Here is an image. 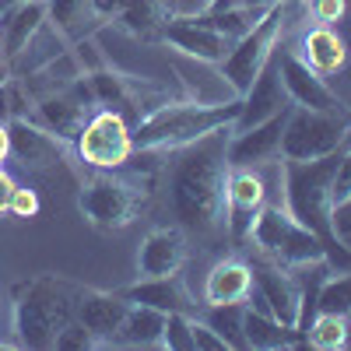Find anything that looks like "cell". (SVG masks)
Segmentation results:
<instances>
[{"label":"cell","mask_w":351,"mask_h":351,"mask_svg":"<svg viewBox=\"0 0 351 351\" xmlns=\"http://www.w3.org/2000/svg\"><path fill=\"white\" fill-rule=\"evenodd\" d=\"M165 46H172L176 53L190 56V60H200V64H221L228 49H232V39H225L215 28L200 25L197 18H169V25L162 28L158 36Z\"/></svg>","instance_id":"obj_17"},{"label":"cell","mask_w":351,"mask_h":351,"mask_svg":"<svg viewBox=\"0 0 351 351\" xmlns=\"http://www.w3.org/2000/svg\"><path fill=\"white\" fill-rule=\"evenodd\" d=\"M274 8V4H271ZM271 8H260V4H232V8H221V11H204V14H193L200 25L215 28V32H221L225 39H243L246 32H253V28L260 25V18L267 14Z\"/></svg>","instance_id":"obj_29"},{"label":"cell","mask_w":351,"mask_h":351,"mask_svg":"<svg viewBox=\"0 0 351 351\" xmlns=\"http://www.w3.org/2000/svg\"><path fill=\"white\" fill-rule=\"evenodd\" d=\"M228 137L232 127H218L200 141L176 148L172 172H169V208L186 236L204 243H218L228 236L225 218V186H228Z\"/></svg>","instance_id":"obj_1"},{"label":"cell","mask_w":351,"mask_h":351,"mask_svg":"<svg viewBox=\"0 0 351 351\" xmlns=\"http://www.w3.org/2000/svg\"><path fill=\"white\" fill-rule=\"evenodd\" d=\"M8 155H11V141H8V123H0V165L8 162Z\"/></svg>","instance_id":"obj_42"},{"label":"cell","mask_w":351,"mask_h":351,"mask_svg":"<svg viewBox=\"0 0 351 351\" xmlns=\"http://www.w3.org/2000/svg\"><path fill=\"white\" fill-rule=\"evenodd\" d=\"M288 112H291V106H285L281 112H274L271 120H263L256 127L232 130V137H228V165L232 169H256L263 162L278 158L281 155V137H285Z\"/></svg>","instance_id":"obj_14"},{"label":"cell","mask_w":351,"mask_h":351,"mask_svg":"<svg viewBox=\"0 0 351 351\" xmlns=\"http://www.w3.org/2000/svg\"><path fill=\"white\" fill-rule=\"evenodd\" d=\"M123 4L127 0H92V11H95L99 21H109V18H116L123 11Z\"/></svg>","instance_id":"obj_40"},{"label":"cell","mask_w":351,"mask_h":351,"mask_svg":"<svg viewBox=\"0 0 351 351\" xmlns=\"http://www.w3.org/2000/svg\"><path fill=\"white\" fill-rule=\"evenodd\" d=\"M306 344L316 351H337L348 348V316L337 313H316V319L306 330Z\"/></svg>","instance_id":"obj_31"},{"label":"cell","mask_w":351,"mask_h":351,"mask_svg":"<svg viewBox=\"0 0 351 351\" xmlns=\"http://www.w3.org/2000/svg\"><path fill=\"white\" fill-rule=\"evenodd\" d=\"M299 56L306 60V67H313L319 77H330L344 67L348 60V46L344 39L334 32L330 25H316L302 36V46H299Z\"/></svg>","instance_id":"obj_23"},{"label":"cell","mask_w":351,"mask_h":351,"mask_svg":"<svg viewBox=\"0 0 351 351\" xmlns=\"http://www.w3.org/2000/svg\"><path fill=\"white\" fill-rule=\"evenodd\" d=\"M8 211H11L14 218H36V215H39V197H36V190L14 183V193H11Z\"/></svg>","instance_id":"obj_36"},{"label":"cell","mask_w":351,"mask_h":351,"mask_svg":"<svg viewBox=\"0 0 351 351\" xmlns=\"http://www.w3.org/2000/svg\"><path fill=\"white\" fill-rule=\"evenodd\" d=\"M306 8H309L313 21L330 25V28H334V21L344 18V0H306Z\"/></svg>","instance_id":"obj_37"},{"label":"cell","mask_w":351,"mask_h":351,"mask_svg":"<svg viewBox=\"0 0 351 351\" xmlns=\"http://www.w3.org/2000/svg\"><path fill=\"white\" fill-rule=\"evenodd\" d=\"M281 28H285V4H274L260 18V25L253 32H246L243 39L232 43L228 56L218 64V74L228 81V88L236 95H246L253 77L260 74V67L271 60V53L278 49V39H281Z\"/></svg>","instance_id":"obj_7"},{"label":"cell","mask_w":351,"mask_h":351,"mask_svg":"<svg viewBox=\"0 0 351 351\" xmlns=\"http://www.w3.org/2000/svg\"><path fill=\"white\" fill-rule=\"evenodd\" d=\"M250 239L267 253V260L281 263V267L295 271L306 267V263L327 260V250L306 225H299L288 215V208H263L260 218L253 221Z\"/></svg>","instance_id":"obj_5"},{"label":"cell","mask_w":351,"mask_h":351,"mask_svg":"<svg viewBox=\"0 0 351 351\" xmlns=\"http://www.w3.org/2000/svg\"><path fill=\"white\" fill-rule=\"evenodd\" d=\"M351 144V134L344 141V148ZM341 148V152H344ZM341 152L324 155V158H313V162H285L281 176H285V208L288 215L295 218L299 225H306L313 236L324 243L327 250V263L330 271H351V250L341 246V239L334 236V200H330V183H334V169L341 162Z\"/></svg>","instance_id":"obj_2"},{"label":"cell","mask_w":351,"mask_h":351,"mask_svg":"<svg viewBox=\"0 0 351 351\" xmlns=\"http://www.w3.org/2000/svg\"><path fill=\"white\" fill-rule=\"evenodd\" d=\"M0 64H4V49H0Z\"/></svg>","instance_id":"obj_46"},{"label":"cell","mask_w":351,"mask_h":351,"mask_svg":"<svg viewBox=\"0 0 351 351\" xmlns=\"http://www.w3.org/2000/svg\"><path fill=\"white\" fill-rule=\"evenodd\" d=\"M193 316L186 313H169L165 316V334H162V348H172V351H193Z\"/></svg>","instance_id":"obj_33"},{"label":"cell","mask_w":351,"mask_h":351,"mask_svg":"<svg viewBox=\"0 0 351 351\" xmlns=\"http://www.w3.org/2000/svg\"><path fill=\"white\" fill-rule=\"evenodd\" d=\"M46 21L67 43H77L84 36H92L102 25L92 11V0H46Z\"/></svg>","instance_id":"obj_25"},{"label":"cell","mask_w":351,"mask_h":351,"mask_svg":"<svg viewBox=\"0 0 351 351\" xmlns=\"http://www.w3.org/2000/svg\"><path fill=\"white\" fill-rule=\"evenodd\" d=\"M11 193H14V180H11V176L4 172V165H0V211H8Z\"/></svg>","instance_id":"obj_41"},{"label":"cell","mask_w":351,"mask_h":351,"mask_svg":"<svg viewBox=\"0 0 351 351\" xmlns=\"http://www.w3.org/2000/svg\"><path fill=\"white\" fill-rule=\"evenodd\" d=\"M348 197H351V144L341 152V162L334 169V183H330V200L334 204H341Z\"/></svg>","instance_id":"obj_35"},{"label":"cell","mask_w":351,"mask_h":351,"mask_svg":"<svg viewBox=\"0 0 351 351\" xmlns=\"http://www.w3.org/2000/svg\"><path fill=\"white\" fill-rule=\"evenodd\" d=\"M243 316H246V302H221V306H208V313H204V324H208L228 348L246 351Z\"/></svg>","instance_id":"obj_30"},{"label":"cell","mask_w":351,"mask_h":351,"mask_svg":"<svg viewBox=\"0 0 351 351\" xmlns=\"http://www.w3.org/2000/svg\"><path fill=\"white\" fill-rule=\"evenodd\" d=\"M186 263V232L176 228H152L137 250V271L141 278H162V274H180Z\"/></svg>","instance_id":"obj_19"},{"label":"cell","mask_w":351,"mask_h":351,"mask_svg":"<svg viewBox=\"0 0 351 351\" xmlns=\"http://www.w3.org/2000/svg\"><path fill=\"white\" fill-rule=\"evenodd\" d=\"M67 46H71V43L46 21L39 32L32 36V43H28V46L14 56V60L8 64V71H11V77H28V74H36L39 67H46L49 60H56L60 53H67Z\"/></svg>","instance_id":"obj_27"},{"label":"cell","mask_w":351,"mask_h":351,"mask_svg":"<svg viewBox=\"0 0 351 351\" xmlns=\"http://www.w3.org/2000/svg\"><path fill=\"white\" fill-rule=\"evenodd\" d=\"M285 106H291L288 92H285V81H281V64H278V49L271 53V60L260 67V74L253 77L250 92L243 95V109L236 116L232 130H246V127H256L263 120H271L274 112H281Z\"/></svg>","instance_id":"obj_16"},{"label":"cell","mask_w":351,"mask_h":351,"mask_svg":"<svg viewBox=\"0 0 351 351\" xmlns=\"http://www.w3.org/2000/svg\"><path fill=\"white\" fill-rule=\"evenodd\" d=\"M250 267H253V288L246 295V306L281 319L285 327H295L299 324V281H295V274H288V267H281L274 260L271 263H250Z\"/></svg>","instance_id":"obj_11"},{"label":"cell","mask_w":351,"mask_h":351,"mask_svg":"<svg viewBox=\"0 0 351 351\" xmlns=\"http://www.w3.org/2000/svg\"><path fill=\"white\" fill-rule=\"evenodd\" d=\"M319 313H351V271H341L337 278H327L319 288Z\"/></svg>","instance_id":"obj_32"},{"label":"cell","mask_w":351,"mask_h":351,"mask_svg":"<svg viewBox=\"0 0 351 351\" xmlns=\"http://www.w3.org/2000/svg\"><path fill=\"white\" fill-rule=\"evenodd\" d=\"M8 77H11V71H8V64H0V88L8 84Z\"/></svg>","instance_id":"obj_44"},{"label":"cell","mask_w":351,"mask_h":351,"mask_svg":"<svg viewBox=\"0 0 351 351\" xmlns=\"http://www.w3.org/2000/svg\"><path fill=\"white\" fill-rule=\"evenodd\" d=\"M348 120H351V112H348Z\"/></svg>","instance_id":"obj_47"},{"label":"cell","mask_w":351,"mask_h":351,"mask_svg":"<svg viewBox=\"0 0 351 351\" xmlns=\"http://www.w3.org/2000/svg\"><path fill=\"white\" fill-rule=\"evenodd\" d=\"M243 109V95L221 99V102H162L152 109L141 123L130 127V144L134 152H176L186 144L200 141L204 134H211L218 127H232Z\"/></svg>","instance_id":"obj_3"},{"label":"cell","mask_w":351,"mask_h":351,"mask_svg":"<svg viewBox=\"0 0 351 351\" xmlns=\"http://www.w3.org/2000/svg\"><path fill=\"white\" fill-rule=\"evenodd\" d=\"M99 106L95 92H92V81H88V74L74 77L64 92H53L46 99L36 102V123L46 127L49 134H56L60 141H74L77 144V134L84 127V120L92 116V109Z\"/></svg>","instance_id":"obj_10"},{"label":"cell","mask_w":351,"mask_h":351,"mask_svg":"<svg viewBox=\"0 0 351 351\" xmlns=\"http://www.w3.org/2000/svg\"><path fill=\"white\" fill-rule=\"evenodd\" d=\"M46 25V0H14V4L0 14V49H4V64L32 43V36Z\"/></svg>","instance_id":"obj_21"},{"label":"cell","mask_w":351,"mask_h":351,"mask_svg":"<svg viewBox=\"0 0 351 351\" xmlns=\"http://www.w3.org/2000/svg\"><path fill=\"white\" fill-rule=\"evenodd\" d=\"M348 348H351V313H348Z\"/></svg>","instance_id":"obj_45"},{"label":"cell","mask_w":351,"mask_h":351,"mask_svg":"<svg viewBox=\"0 0 351 351\" xmlns=\"http://www.w3.org/2000/svg\"><path fill=\"white\" fill-rule=\"evenodd\" d=\"M169 4L165 0H127L123 11L116 14L123 32L137 36V39H158L162 28L169 25Z\"/></svg>","instance_id":"obj_28"},{"label":"cell","mask_w":351,"mask_h":351,"mask_svg":"<svg viewBox=\"0 0 351 351\" xmlns=\"http://www.w3.org/2000/svg\"><path fill=\"white\" fill-rule=\"evenodd\" d=\"M77 155L81 162H88L92 169H102V172L123 169L134 155L130 123L112 109H95L77 134Z\"/></svg>","instance_id":"obj_8"},{"label":"cell","mask_w":351,"mask_h":351,"mask_svg":"<svg viewBox=\"0 0 351 351\" xmlns=\"http://www.w3.org/2000/svg\"><path fill=\"white\" fill-rule=\"evenodd\" d=\"M77 208L95 228L112 232V228H123L134 221V215L141 208V190H134V183L116 180V176L106 172V176H95V180H88L81 186Z\"/></svg>","instance_id":"obj_9"},{"label":"cell","mask_w":351,"mask_h":351,"mask_svg":"<svg viewBox=\"0 0 351 351\" xmlns=\"http://www.w3.org/2000/svg\"><path fill=\"white\" fill-rule=\"evenodd\" d=\"M8 141H11V158L25 169H56L67 162V141L49 134L28 116L8 120Z\"/></svg>","instance_id":"obj_15"},{"label":"cell","mask_w":351,"mask_h":351,"mask_svg":"<svg viewBox=\"0 0 351 351\" xmlns=\"http://www.w3.org/2000/svg\"><path fill=\"white\" fill-rule=\"evenodd\" d=\"M190 330H193V351H225L228 348L208 324H204V319H193Z\"/></svg>","instance_id":"obj_38"},{"label":"cell","mask_w":351,"mask_h":351,"mask_svg":"<svg viewBox=\"0 0 351 351\" xmlns=\"http://www.w3.org/2000/svg\"><path fill=\"white\" fill-rule=\"evenodd\" d=\"M330 221H334V236L341 239V246L351 250V197L334 204V211H330Z\"/></svg>","instance_id":"obj_39"},{"label":"cell","mask_w":351,"mask_h":351,"mask_svg":"<svg viewBox=\"0 0 351 351\" xmlns=\"http://www.w3.org/2000/svg\"><path fill=\"white\" fill-rule=\"evenodd\" d=\"M165 316L162 309H152V306H134L127 309L120 330H116L112 341H120L127 348H162V334H165Z\"/></svg>","instance_id":"obj_26"},{"label":"cell","mask_w":351,"mask_h":351,"mask_svg":"<svg viewBox=\"0 0 351 351\" xmlns=\"http://www.w3.org/2000/svg\"><path fill=\"white\" fill-rule=\"evenodd\" d=\"M120 295L134 306H152V309H162V313H186L193 316L197 302L190 299V291L183 285L180 274H162V278H141L137 285L123 288Z\"/></svg>","instance_id":"obj_20"},{"label":"cell","mask_w":351,"mask_h":351,"mask_svg":"<svg viewBox=\"0 0 351 351\" xmlns=\"http://www.w3.org/2000/svg\"><path fill=\"white\" fill-rule=\"evenodd\" d=\"M232 4H236V0H211L208 11H221V8H232Z\"/></svg>","instance_id":"obj_43"},{"label":"cell","mask_w":351,"mask_h":351,"mask_svg":"<svg viewBox=\"0 0 351 351\" xmlns=\"http://www.w3.org/2000/svg\"><path fill=\"white\" fill-rule=\"evenodd\" d=\"M77 285L43 274L32 278L18 288L14 299V334L21 348H53L56 334H60L71 319H74V302H77Z\"/></svg>","instance_id":"obj_4"},{"label":"cell","mask_w":351,"mask_h":351,"mask_svg":"<svg viewBox=\"0 0 351 351\" xmlns=\"http://www.w3.org/2000/svg\"><path fill=\"white\" fill-rule=\"evenodd\" d=\"M243 330H246V348H256V351H281V348H302L306 344V337L295 327H285L281 319H274L267 313H256L250 306L243 316Z\"/></svg>","instance_id":"obj_24"},{"label":"cell","mask_w":351,"mask_h":351,"mask_svg":"<svg viewBox=\"0 0 351 351\" xmlns=\"http://www.w3.org/2000/svg\"><path fill=\"white\" fill-rule=\"evenodd\" d=\"M267 208V183L256 176V169H232L225 186V218H228V239L243 243L250 239L253 221Z\"/></svg>","instance_id":"obj_12"},{"label":"cell","mask_w":351,"mask_h":351,"mask_svg":"<svg viewBox=\"0 0 351 351\" xmlns=\"http://www.w3.org/2000/svg\"><path fill=\"white\" fill-rule=\"evenodd\" d=\"M53 348H60V351H88V348H102V344H99V337L92 330L81 324V319H71V324L56 334Z\"/></svg>","instance_id":"obj_34"},{"label":"cell","mask_w":351,"mask_h":351,"mask_svg":"<svg viewBox=\"0 0 351 351\" xmlns=\"http://www.w3.org/2000/svg\"><path fill=\"white\" fill-rule=\"evenodd\" d=\"M278 64H281V81L291 106L316 109V112H348L344 102L327 88V81L313 67H306V60L295 49H278Z\"/></svg>","instance_id":"obj_13"},{"label":"cell","mask_w":351,"mask_h":351,"mask_svg":"<svg viewBox=\"0 0 351 351\" xmlns=\"http://www.w3.org/2000/svg\"><path fill=\"white\" fill-rule=\"evenodd\" d=\"M351 134L348 112H316L291 106L285 137H281V155L285 162H313L344 148V141Z\"/></svg>","instance_id":"obj_6"},{"label":"cell","mask_w":351,"mask_h":351,"mask_svg":"<svg viewBox=\"0 0 351 351\" xmlns=\"http://www.w3.org/2000/svg\"><path fill=\"white\" fill-rule=\"evenodd\" d=\"M253 288V267L239 256L218 260L208 281H204V302L208 306H221V302H246Z\"/></svg>","instance_id":"obj_22"},{"label":"cell","mask_w":351,"mask_h":351,"mask_svg":"<svg viewBox=\"0 0 351 351\" xmlns=\"http://www.w3.org/2000/svg\"><path fill=\"white\" fill-rule=\"evenodd\" d=\"M127 309H130V302L120 295V291L81 288L77 302H74V319H81V324L99 337V344H112V337H116V330H120Z\"/></svg>","instance_id":"obj_18"}]
</instances>
